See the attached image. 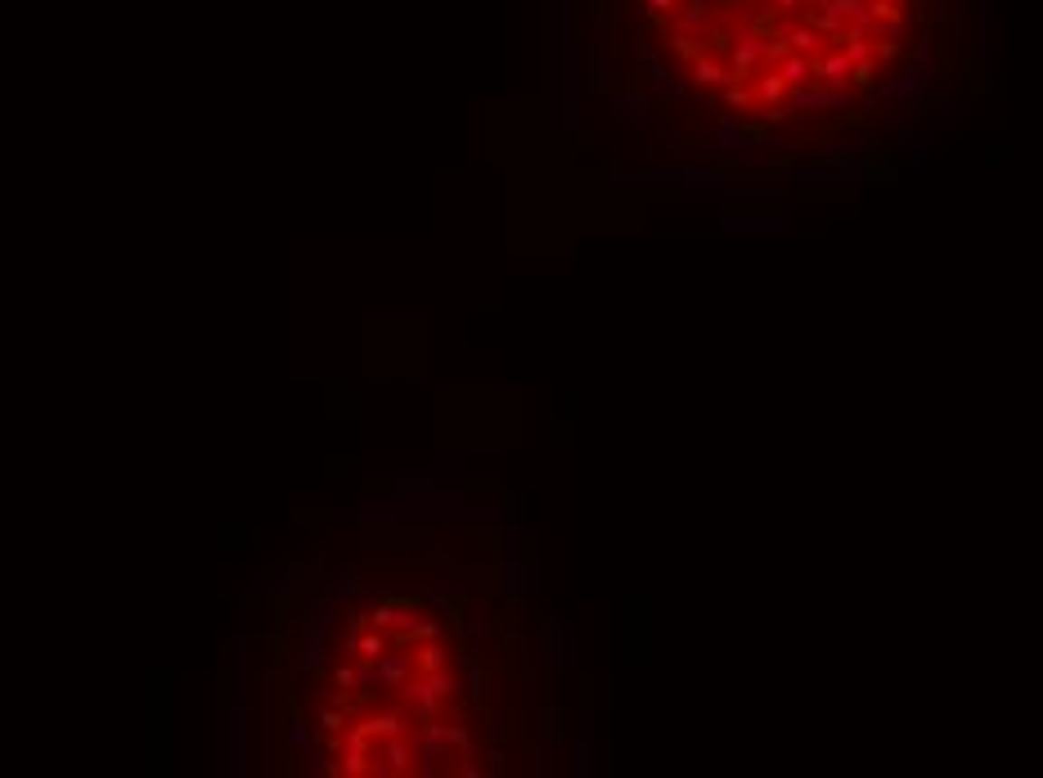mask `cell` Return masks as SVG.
Listing matches in <instances>:
<instances>
[{
	"instance_id": "cell-1",
	"label": "cell",
	"mask_w": 1043,
	"mask_h": 778,
	"mask_svg": "<svg viewBox=\"0 0 1043 778\" xmlns=\"http://www.w3.org/2000/svg\"><path fill=\"white\" fill-rule=\"evenodd\" d=\"M648 59L711 104L765 118L846 109L917 32L922 0H639Z\"/></svg>"
}]
</instances>
